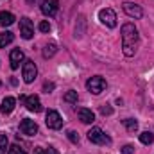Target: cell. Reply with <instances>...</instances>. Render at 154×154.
Here are the masks:
<instances>
[{
	"label": "cell",
	"mask_w": 154,
	"mask_h": 154,
	"mask_svg": "<svg viewBox=\"0 0 154 154\" xmlns=\"http://www.w3.org/2000/svg\"><path fill=\"white\" fill-rule=\"evenodd\" d=\"M122 50L127 57L136 54L138 48V31L133 23H124L122 25Z\"/></svg>",
	"instance_id": "1"
},
{
	"label": "cell",
	"mask_w": 154,
	"mask_h": 154,
	"mask_svg": "<svg viewBox=\"0 0 154 154\" xmlns=\"http://www.w3.org/2000/svg\"><path fill=\"white\" fill-rule=\"evenodd\" d=\"M88 140L91 142V143H97V145H108L111 140H109V136L100 129V127H91L90 131H88Z\"/></svg>",
	"instance_id": "2"
},
{
	"label": "cell",
	"mask_w": 154,
	"mask_h": 154,
	"mask_svg": "<svg viewBox=\"0 0 154 154\" xmlns=\"http://www.w3.org/2000/svg\"><path fill=\"white\" fill-rule=\"evenodd\" d=\"M99 20H100L106 27H109V29L116 27V14H115V11H113L111 7L100 9V11H99Z\"/></svg>",
	"instance_id": "3"
},
{
	"label": "cell",
	"mask_w": 154,
	"mask_h": 154,
	"mask_svg": "<svg viewBox=\"0 0 154 154\" xmlns=\"http://www.w3.org/2000/svg\"><path fill=\"white\" fill-rule=\"evenodd\" d=\"M86 88H88V91H91L93 95H99V93H102V91L106 90V81L100 75H95L86 82Z\"/></svg>",
	"instance_id": "4"
},
{
	"label": "cell",
	"mask_w": 154,
	"mask_h": 154,
	"mask_svg": "<svg viewBox=\"0 0 154 154\" xmlns=\"http://www.w3.org/2000/svg\"><path fill=\"white\" fill-rule=\"evenodd\" d=\"M23 81L27 82V84H31L36 75H38V68H36V65H34V61H31V59H27L25 63H23Z\"/></svg>",
	"instance_id": "5"
},
{
	"label": "cell",
	"mask_w": 154,
	"mask_h": 154,
	"mask_svg": "<svg viewBox=\"0 0 154 154\" xmlns=\"http://www.w3.org/2000/svg\"><path fill=\"white\" fill-rule=\"evenodd\" d=\"M20 100L25 104V108H27L29 111H34V113H39V111H41V102H39L38 95H31V97L20 95Z\"/></svg>",
	"instance_id": "6"
},
{
	"label": "cell",
	"mask_w": 154,
	"mask_h": 154,
	"mask_svg": "<svg viewBox=\"0 0 154 154\" xmlns=\"http://www.w3.org/2000/svg\"><path fill=\"white\" fill-rule=\"evenodd\" d=\"M45 122H47V125H48L50 129H61V127H63V118H61V115H59L57 111H54V109H48V111H47Z\"/></svg>",
	"instance_id": "7"
},
{
	"label": "cell",
	"mask_w": 154,
	"mask_h": 154,
	"mask_svg": "<svg viewBox=\"0 0 154 154\" xmlns=\"http://www.w3.org/2000/svg\"><path fill=\"white\" fill-rule=\"evenodd\" d=\"M122 9H124V13L129 16V18H142L143 16V11H142V7L140 5H136V4H133V2H124L122 4Z\"/></svg>",
	"instance_id": "8"
},
{
	"label": "cell",
	"mask_w": 154,
	"mask_h": 154,
	"mask_svg": "<svg viewBox=\"0 0 154 154\" xmlns=\"http://www.w3.org/2000/svg\"><path fill=\"white\" fill-rule=\"evenodd\" d=\"M20 34H22V38H23V39H31L32 36H34L32 22H31L27 16H23V18L20 20Z\"/></svg>",
	"instance_id": "9"
},
{
	"label": "cell",
	"mask_w": 154,
	"mask_h": 154,
	"mask_svg": "<svg viewBox=\"0 0 154 154\" xmlns=\"http://www.w3.org/2000/svg\"><path fill=\"white\" fill-rule=\"evenodd\" d=\"M20 131L23 134H27V136H34L38 133V124L34 120H31V118H23L20 122Z\"/></svg>",
	"instance_id": "10"
},
{
	"label": "cell",
	"mask_w": 154,
	"mask_h": 154,
	"mask_svg": "<svg viewBox=\"0 0 154 154\" xmlns=\"http://www.w3.org/2000/svg\"><path fill=\"white\" fill-rule=\"evenodd\" d=\"M59 11V2L57 0H43L41 2V13L45 16H54Z\"/></svg>",
	"instance_id": "11"
},
{
	"label": "cell",
	"mask_w": 154,
	"mask_h": 154,
	"mask_svg": "<svg viewBox=\"0 0 154 154\" xmlns=\"http://www.w3.org/2000/svg\"><path fill=\"white\" fill-rule=\"evenodd\" d=\"M23 59H25V56H23V50H20V48H14V50H11L9 63H11V68H13V70H16Z\"/></svg>",
	"instance_id": "12"
},
{
	"label": "cell",
	"mask_w": 154,
	"mask_h": 154,
	"mask_svg": "<svg viewBox=\"0 0 154 154\" xmlns=\"http://www.w3.org/2000/svg\"><path fill=\"white\" fill-rule=\"evenodd\" d=\"M77 115H79V120H81L82 124H93V122H95V113H93L91 109L81 108V109L77 111Z\"/></svg>",
	"instance_id": "13"
},
{
	"label": "cell",
	"mask_w": 154,
	"mask_h": 154,
	"mask_svg": "<svg viewBox=\"0 0 154 154\" xmlns=\"http://www.w3.org/2000/svg\"><path fill=\"white\" fill-rule=\"evenodd\" d=\"M14 104H16V100H14L13 97H5V99L2 100V108H0V111H2L4 115H9V113H13Z\"/></svg>",
	"instance_id": "14"
},
{
	"label": "cell",
	"mask_w": 154,
	"mask_h": 154,
	"mask_svg": "<svg viewBox=\"0 0 154 154\" xmlns=\"http://www.w3.org/2000/svg\"><path fill=\"white\" fill-rule=\"evenodd\" d=\"M14 14L13 13H9V11H2L0 13V23L4 25V27H9V25H13L14 23Z\"/></svg>",
	"instance_id": "15"
},
{
	"label": "cell",
	"mask_w": 154,
	"mask_h": 154,
	"mask_svg": "<svg viewBox=\"0 0 154 154\" xmlns=\"http://www.w3.org/2000/svg\"><path fill=\"white\" fill-rule=\"evenodd\" d=\"M13 39H14L13 32H9V31H4V32H0V48L7 47V45L13 41Z\"/></svg>",
	"instance_id": "16"
},
{
	"label": "cell",
	"mask_w": 154,
	"mask_h": 154,
	"mask_svg": "<svg viewBox=\"0 0 154 154\" xmlns=\"http://www.w3.org/2000/svg\"><path fill=\"white\" fill-rule=\"evenodd\" d=\"M56 52H57V45H56V43H47L45 48H43V57L48 59V57H52Z\"/></svg>",
	"instance_id": "17"
},
{
	"label": "cell",
	"mask_w": 154,
	"mask_h": 154,
	"mask_svg": "<svg viewBox=\"0 0 154 154\" xmlns=\"http://www.w3.org/2000/svg\"><path fill=\"white\" fill-rule=\"evenodd\" d=\"M122 122H124V125L127 127L129 133H134V131L138 129V122H136L134 118H125V120H122Z\"/></svg>",
	"instance_id": "18"
},
{
	"label": "cell",
	"mask_w": 154,
	"mask_h": 154,
	"mask_svg": "<svg viewBox=\"0 0 154 154\" xmlns=\"http://www.w3.org/2000/svg\"><path fill=\"white\" fill-rule=\"evenodd\" d=\"M140 142H142L143 145H151V143L154 142V134L152 133H149V131L142 133V134H140Z\"/></svg>",
	"instance_id": "19"
},
{
	"label": "cell",
	"mask_w": 154,
	"mask_h": 154,
	"mask_svg": "<svg viewBox=\"0 0 154 154\" xmlns=\"http://www.w3.org/2000/svg\"><path fill=\"white\" fill-rule=\"evenodd\" d=\"M65 100L70 102V104H75L77 102V91H74V90L66 91V93H65Z\"/></svg>",
	"instance_id": "20"
},
{
	"label": "cell",
	"mask_w": 154,
	"mask_h": 154,
	"mask_svg": "<svg viewBox=\"0 0 154 154\" xmlns=\"http://www.w3.org/2000/svg\"><path fill=\"white\" fill-rule=\"evenodd\" d=\"M5 149H7V134L2 133L0 134V154H5Z\"/></svg>",
	"instance_id": "21"
},
{
	"label": "cell",
	"mask_w": 154,
	"mask_h": 154,
	"mask_svg": "<svg viewBox=\"0 0 154 154\" xmlns=\"http://www.w3.org/2000/svg\"><path fill=\"white\" fill-rule=\"evenodd\" d=\"M7 154H27V152H25V149H22L20 145H11V147L7 149Z\"/></svg>",
	"instance_id": "22"
},
{
	"label": "cell",
	"mask_w": 154,
	"mask_h": 154,
	"mask_svg": "<svg viewBox=\"0 0 154 154\" xmlns=\"http://www.w3.org/2000/svg\"><path fill=\"white\" fill-rule=\"evenodd\" d=\"M100 113H102L104 116H106V115H111V113H113V108H111L109 104H102V106H100Z\"/></svg>",
	"instance_id": "23"
},
{
	"label": "cell",
	"mask_w": 154,
	"mask_h": 154,
	"mask_svg": "<svg viewBox=\"0 0 154 154\" xmlns=\"http://www.w3.org/2000/svg\"><path fill=\"white\" fill-rule=\"evenodd\" d=\"M38 29L41 32H50V23H48V22H39Z\"/></svg>",
	"instance_id": "24"
},
{
	"label": "cell",
	"mask_w": 154,
	"mask_h": 154,
	"mask_svg": "<svg viewBox=\"0 0 154 154\" xmlns=\"http://www.w3.org/2000/svg\"><path fill=\"white\" fill-rule=\"evenodd\" d=\"M68 140L72 143H79V134H77L75 131H68Z\"/></svg>",
	"instance_id": "25"
},
{
	"label": "cell",
	"mask_w": 154,
	"mask_h": 154,
	"mask_svg": "<svg viewBox=\"0 0 154 154\" xmlns=\"http://www.w3.org/2000/svg\"><path fill=\"white\" fill-rule=\"evenodd\" d=\"M52 90H54V82H45V84H43V91H45V93H50Z\"/></svg>",
	"instance_id": "26"
},
{
	"label": "cell",
	"mask_w": 154,
	"mask_h": 154,
	"mask_svg": "<svg viewBox=\"0 0 154 154\" xmlns=\"http://www.w3.org/2000/svg\"><path fill=\"white\" fill-rule=\"evenodd\" d=\"M122 154H133V145H124L122 147Z\"/></svg>",
	"instance_id": "27"
},
{
	"label": "cell",
	"mask_w": 154,
	"mask_h": 154,
	"mask_svg": "<svg viewBox=\"0 0 154 154\" xmlns=\"http://www.w3.org/2000/svg\"><path fill=\"white\" fill-rule=\"evenodd\" d=\"M45 154H59V152H57V151H56L54 147H48V149L45 151Z\"/></svg>",
	"instance_id": "28"
},
{
	"label": "cell",
	"mask_w": 154,
	"mask_h": 154,
	"mask_svg": "<svg viewBox=\"0 0 154 154\" xmlns=\"http://www.w3.org/2000/svg\"><path fill=\"white\" fill-rule=\"evenodd\" d=\"M34 154H45V151L43 149H34Z\"/></svg>",
	"instance_id": "29"
},
{
	"label": "cell",
	"mask_w": 154,
	"mask_h": 154,
	"mask_svg": "<svg viewBox=\"0 0 154 154\" xmlns=\"http://www.w3.org/2000/svg\"><path fill=\"white\" fill-rule=\"evenodd\" d=\"M29 4H38V2H43V0H27Z\"/></svg>",
	"instance_id": "30"
},
{
	"label": "cell",
	"mask_w": 154,
	"mask_h": 154,
	"mask_svg": "<svg viewBox=\"0 0 154 154\" xmlns=\"http://www.w3.org/2000/svg\"><path fill=\"white\" fill-rule=\"evenodd\" d=\"M0 84H2V82H0Z\"/></svg>",
	"instance_id": "31"
}]
</instances>
